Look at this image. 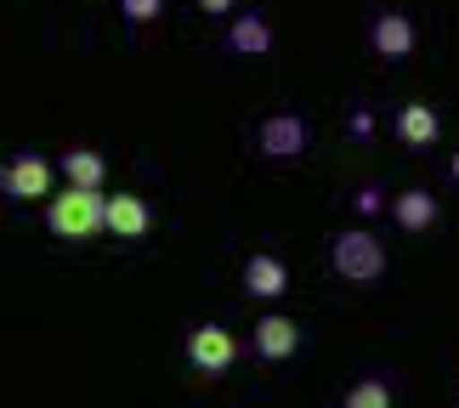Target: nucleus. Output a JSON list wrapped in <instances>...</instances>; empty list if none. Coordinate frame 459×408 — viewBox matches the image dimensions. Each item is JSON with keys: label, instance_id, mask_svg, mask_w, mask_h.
Wrapping results in <instances>:
<instances>
[{"label": "nucleus", "instance_id": "obj_17", "mask_svg": "<svg viewBox=\"0 0 459 408\" xmlns=\"http://www.w3.org/2000/svg\"><path fill=\"white\" fill-rule=\"evenodd\" d=\"M351 136H375V114H363V109L351 114Z\"/></svg>", "mask_w": 459, "mask_h": 408}, {"label": "nucleus", "instance_id": "obj_13", "mask_svg": "<svg viewBox=\"0 0 459 408\" xmlns=\"http://www.w3.org/2000/svg\"><path fill=\"white\" fill-rule=\"evenodd\" d=\"M227 46L244 51V57H261V51H273V29H267V17H238L233 29H227Z\"/></svg>", "mask_w": 459, "mask_h": 408}, {"label": "nucleus", "instance_id": "obj_9", "mask_svg": "<svg viewBox=\"0 0 459 408\" xmlns=\"http://www.w3.org/2000/svg\"><path fill=\"white\" fill-rule=\"evenodd\" d=\"M244 290H250L255 300H278L290 290V267L278 256H250L244 261Z\"/></svg>", "mask_w": 459, "mask_h": 408}, {"label": "nucleus", "instance_id": "obj_16", "mask_svg": "<svg viewBox=\"0 0 459 408\" xmlns=\"http://www.w3.org/2000/svg\"><path fill=\"white\" fill-rule=\"evenodd\" d=\"M351 210H358V216H380V210H392V204H385V193H380V187H358Z\"/></svg>", "mask_w": 459, "mask_h": 408}, {"label": "nucleus", "instance_id": "obj_18", "mask_svg": "<svg viewBox=\"0 0 459 408\" xmlns=\"http://www.w3.org/2000/svg\"><path fill=\"white\" fill-rule=\"evenodd\" d=\"M199 12H210V17H227V12H233V0H199Z\"/></svg>", "mask_w": 459, "mask_h": 408}, {"label": "nucleus", "instance_id": "obj_15", "mask_svg": "<svg viewBox=\"0 0 459 408\" xmlns=\"http://www.w3.org/2000/svg\"><path fill=\"white\" fill-rule=\"evenodd\" d=\"M119 12H126V23H153L165 12V0H119Z\"/></svg>", "mask_w": 459, "mask_h": 408}, {"label": "nucleus", "instance_id": "obj_2", "mask_svg": "<svg viewBox=\"0 0 459 408\" xmlns=\"http://www.w3.org/2000/svg\"><path fill=\"white\" fill-rule=\"evenodd\" d=\"M329 261L346 283H375L385 273V244L375 233H363V227H346V233H334Z\"/></svg>", "mask_w": 459, "mask_h": 408}, {"label": "nucleus", "instance_id": "obj_10", "mask_svg": "<svg viewBox=\"0 0 459 408\" xmlns=\"http://www.w3.org/2000/svg\"><path fill=\"white\" fill-rule=\"evenodd\" d=\"M148 227H153L148 199H136V193H114V199H108V233L114 239H143Z\"/></svg>", "mask_w": 459, "mask_h": 408}, {"label": "nucleus", "instance_id": "obj_11", "mask_svg": "<svg viewBox=\"0 0 459 408\" xmlns=\"http://www.w3.org/2000/svg\"><path fill=\"white\" fill-rule=\"evenodd\" d=\"M392 221L403 227V233H426V227H437V199L426 187H409L392 199Z\"/></svg>", "mask_w": 459, "mask_h": 408}, {"label": "nucleus", "instance_id": "obj_7", "mask_svg": "<svg viewBox=\"0 0 459 408\" xmlns=\"http://www.w3.org/2000/svg\"><path fill=\"white\" fill-rule=\"evenodd\" d=\"M392 131L403 148H431L437 136H443V114L431 109V102H403L397 119H392Z\"/></svg>", "mask_w": 459, "mask_h": 408}, {"label": "nucleus", "instance_id": "obj_1", "mask_svg": "<svg viewBox=\"0 0 459 408\" xmlns=\"http://www.w3.org/2000/svg\"><path fill=\"white\" fill-rule=\"evenodd\" d=\"M46 227L57 239H91L108 227V199L97 187H63L57 199L46 204Z\"/></svg>", "mask_w": 459, "mask_h": 408}, {"label": "nucleus", "instance_id": "obj_5", "mask_svg": "<svg viewBox=\"0 0 459 408\" xmlns=\"http://www.w3.org/2000/svg\"><path fill=\"white\" fill-rule=\"evenodd\" d=\"M0 187H6L12 199H46V193H51V165L40 153H17V159H6Z\"/></svg>", "mask_w": 459, "mask_h": 408}, {"label": "nucleus", "instance_id": "obj_6", "mask_svg": "<svg viewBox=\"0 0 459 408\" xmlns=\"http://www.w3.org/2000/svg\"><path fill=\"white\" fill-rule=\"evenodd\" d=\"M301 352V324L284 312H273V317H261L255 324V358H267V363H284Z\"/></svg>", "mask_w": 459, "mask_h": 408}, {"label": "nucleus", "instance_id": "obj_4", "mask_svg": "<svg viewBox=\"0 0 459 408\" xmlns=\"http://www.w3.org/2000/svg\"><path fill=\"white\" fill-rule=\"evenodd\" d=\"M233 358H238V341L221 324H199V329L187 334V363L199 369V375H227Z\"/></svg>", "mask_w": 459, "mask_h": 408}, {"label": "nucleus", "instance_id": "obj_19", "mask_svg": "<svg viewBox=\"0 0 459 408\" xmlns=\"http://www.w3.org/2000/svg\"><path fill=\"white\" fill-rule=\"evenodd\" d=\"M448 170H454V182H459V153H454V159H448Z\"/></svg>", "mask_w": 459, "mask_h": 408}, {"label": "nucleus", "instance_id": "obj_12", "mask_svg": "<svg viewBox=\"0 0 459 408\" xmlns=\"http://www.w3.org/2000/svg\"><path fill=\"white\" fill-rule=\"evenodd\" d=\"M63 176H68V187H97L108 182V165H102V153L97 148H68L63 153Z\"/></svg>", "mask_w": 459, "mask_h": 408}, {"label": "nucleus", "instance_id": "obj_3", "mask_svg": "<svg viewBox=\"0 0 459 408\" xmlns=\"http://www.w3.org/2000/svg\"><path fill=\"white\" fill-rule=\"evenodd\" d=\"M255 148L267 153V159H301L312 148V126L301 114H267L261 119V131H255Z\"/></svg>", "mask_w": 459, "mask_h": 408}, {"label": "nucleus", "instance_id": "obj_14", "mask_svg": "<svg viewBox=\"0 0 459 408\" xmlns=\"http://www.w3.org/2000/svg\"><path fill=\"white\" fill-rule=\"evenodd\" d=\"M346 408H392V386L385 380H358L346 392Z\"/></svg>", "mask_w": 459, "mask_h": 408}, {"label": "nucleus", "instance_id": "obj_8", "mask_svg": "<svg viewBox=\"0 0 459 408\" xmlns=\"http://www.w3.org/2000/svg\"><path fill=\"white\" fill-rule=\"evenodd\" d=\"M368 46H375L380 57H392V63L409 57V51H414V23L403 12H380L375 23H368Z\"/></svg>", "mask_w": 459, "mask_h": 408}]
</instances>
